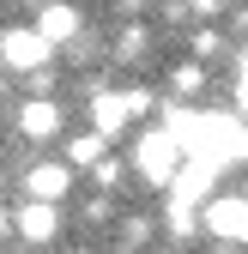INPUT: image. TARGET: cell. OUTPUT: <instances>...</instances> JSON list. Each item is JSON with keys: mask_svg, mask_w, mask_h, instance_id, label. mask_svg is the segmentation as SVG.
<instances>
[{"mask_svg": "<svg viewBox=\"0 0 248 254\" xmlns=\"http://www.w3.org/2000/svg\"><path fill=\"white\" fill-rule=\"evenodd\" d=\"M164 97H176V103H200V97H206V61H200V55H188V61L170 67Z\"/></svg>", "mask_w": 248, "mask_h": 254, "instance_id": "cell-9", "label": "cell"}, {"mask_svg": "<svg viewBox=\"0 0 248 254\" xmlns=\"http://www.w3.org/2000/svg\"><path fill=\"white\" fill-rule=\"evenodd\" d=\"M37 24L49 30V43L61 49V43H79V30H85V12L73 6V0H43V12H37Z\"/></svg>", "mask_w": 248, "mask_h": 254, "instance_id": "cell-7", "label": "cell"}, {"mask_svg": "<svg viewBox=\"0 0 248 254\" xmlns=\"http://www.w3.org/2000/svg\"><path fill=\"white\" fill-rule=\"evenodd\" d=\"M91 182H97V188H121V164H115V157H103V164H91Z\"/></svg>", "mask_w": 248, "mask_h": 254, "instance_id": "cell-14", "label": "cell"}, {"mask_svg": "<svg viewBox=\"0 0 248 254\" xmlns=\"http://www.w3.org/2000/svg\"><path fill=\"white\" fill-rule=\"evenodd\" d=\"M200 218H206V236L212 242H230V248L248 242V194H212L200 206Z\"/></svg>", "mask_w": 248, "mask_h": 254, "instance_id": "cell-3", "label": "cell"}, {"mask_svg": "<svg viewBox=\"0 0 248 254\" xmlns=\"http://www.w3.org/2000/svg\"><path fill=\"white\" fill-rule=\"evenodd\" d=\"M182 164H188V145L176 139V127H145V133H139V145H133V170H139V182L170 188Z\"/></svg>", "mask_w": 248, "mask_h": 254, "instance_id": "cell-1", "label": "cell"}, {"mask_svg": "<svg viewBox=\"0 0 248 254\" xmlns=\"http://www.w3.org/2000/svg\"><path fill=\"white\" fill-rule=\"evenodd\" d=\"M133 121H139V115H133V103H127V91H115V85H97V91H91V127H103L109 139H121Z\"/></svg>", "mask_w": 248, "mask_h": 254, "instance_id": "cell-5", "label": "cell"}, {"mask_svg": "<svg viewBox=\"0 0 248 254\" xmlns=\"http://www.w3.org/2000/svg\"><path fill=\"white\" fill-rule=\"evenodd\" d=\"M121 242H127V248L151 242V218H121Z\"/></svg>", "mask_w": 248, "mask_h": 254, "instance_id": "cell-13", "label": "cell"}, {"mask_svg": "<svg viewBox=\"0 0 248 254\" xmlns=\"http://www.w3.org/2000/svg\"><path fill=\"white\" fill-rule=\"evenodd\" d=\"M24 194H37V200H67V194H73V164H30V170H24Z\"/></svg>", "mask_w": 248, "mask_h": 254, "instance_id": "cell-8", "label": "cell"}, {"mask_svg": "<svg viewBox=\"0 0 248 254\" xmlns=\"http://www.w3.org/2000/svg\"><path fill=\"white\" fill-rule=\"evenodd\" d=\"M103 157H109V133H103V127L67 139V164H73V170H91V164H103Z\"/></svg>", "mask_w": 248, "mask_h": 254, "instance_id": "cell-10", "label": "cell"}, {"mask_svg": "<svg viewBox=\"0 0 248 254\" xmlns=\"http://www.w3.org/2000/svg\"><path fill=\"white\" fill-rule=\"evenodd\" d=\"M6 224H12V218H6V212H0V230H6Z\"/></svg>", "mask_w": 248, "mask_h": 254, "instance_id": "cell-16", "label": "cell"}, {"mask_svg": "<svg viewBox=\"0 0 248 254\" xmlns=\"http://www.w3.org/2000/svg\"><path fill=\"white\" fill-rule=\"evenodd\" d=\"M127 103H133V115H139V121H145L151 109H158V97H151L145 85H127Z\"/></svg>", "mask_w": 248, "mask_h": 254, "instance_id": "cell-15", "label": "cell"}, {"mask_svg": "<svg viewBox=\"0 0 248 254\" xmlns=\"http://www.w3.org/2000/svg\"><path fill=\"white\" fill-rule=\"evenodd\" d=\"M12 121H18V133H24V139L49 145V139L61 133V103H55V97H30V103H18Z\"/></svg>", "mask_w": 248, "mask_h": 254, "instance_id": "cell-6", "label": "cell"}, {"mask_svg": "<svg viewBox=\"0 0 248 254\" xmlns=\"http://www.w3.org/2000/svg\"><path fill=\"white\" fill-rule=\"evenodd\" d=\"M145 55V24H121V37H115V61H139Z\"/></svg>", "mask_w": 248, "mask_h": 254, "instance_id": "cell-12", "label": "cell"}, {"mask_svg": "<svg viewBox=\"0 0 248 254\" xmlns=\"http://www.w3.org/2000/svg\"><path fill=\"white\" fill-rule=\"evenodd\" d=\"M49 55H55V43H49L43 24H12V30H0V61H6V73L37 79V73H49Z\"/></svg>", "mask_w": 248, "mask_h": 254, "instance_id": "cell-2", "label": "cell"}, {"mask_svg": "<svg viewBox=\"0 0 248 254\" xmlns=\"http://www.w3.org/2000/svg\"><path fill=\"white\" fill-rule=\"evenodd\" d=\"M12 230L24 242H55L61 236V200H37V194H24L18 212H12Z\"/></svg>", "mask_w": 248, "mask_h": 254, "instance_id": "cell-4", "label": "cell"}, {"mask_svg": "<svg viewBox=\"0 0 248 254\" xmlns=\"http://www.w3.org/2000/svg\"><path fill=\"white\" fill-rule=\"evenodd\" d=\"M188 49H194L200 61H224V49H230V43H224V30H218V24H200L194 37H188Z\"/></svg>", "mask_w": 248, "mask_h": 254, "instance_id": "cell-11", "label": "cell"}]
</instances>
